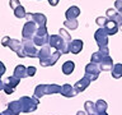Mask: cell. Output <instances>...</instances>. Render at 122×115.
I'll return each mask as SVG.
<instances>
[{"instance_id": "obj_1", "label": "cell", "mask_w": 122, "mask_h": 115, "mask_svg": "<svg viewBox=\"0 0 122 115\" xmlns=\"http://www.w3.org/2000/svg\"><path fill=\"white\" fill-rule=\"evenodd\" d=\"M55 93H61V86L55 83L51 84H38L34 88V97L41 98L46 95H55Z\"/></svg>"}, {"instance_id": "obj_2", "label": "cell", "mask_w": 122, "mask_h": 115, "mask_svg": "<svg viewBox=\"0 0 122 115\" xmlns=\"http://www.w3.org/2000/svg\"><path fill=\"white\" fill-rule=\"evenodd\" d=\"M1 45L4 47H9L10 50H13V51L18 55V58H25L22 41L15 40V38H10L9 36H5V37L1 38Z\"/></svg>"}, {"instance_id": "obj_3", "label": "cell", "mask_w": 122, "mask_h": 115, "mask_svg": "<svg viewBox=\"0 0 122 115\" xmlns=\"http://www.w3.org/2000/svg\"><path fill=\"white\" fill-rule=\"evenodd\" d=\"M48 45L51 46L52 49L60 51L61 54H69V42L65 41L60 34H51L50 36V41H48Z\"/></svg>"}, {"instance_id": "obj_4", "label": "cell", "mask_w": 122, "mask_h": 115, "mask_svg": "<svg viewBox=\"0 0 122 115\" xmlns=\"http://www.w3.org/2000/svg\"><path fill=\"white\" fill-rule=\"evenodd\" d=\"M19 102L22 105V113H33L37 110L38 105H40V98L37 97H29V96H22L19 98Z\"/></svg>"}, {"instance_id": "obj_5", "label": "cell", "mask_w": 122, "mask_h": 115, "mask_svg": "<svg viewBox=\"0 0 122 115\" xmlns=\"http://www.w3.org/2000/svg\"><path fill=\"white\" fill-rule=\"evenodd\" d=\"M37 29H38V26L33 21H27L25 24L23 26V29H22L23 40H33V37L36 36Z\"/></svg>"}, {"instance_id": "obj_6", "label": "cell", "mask_w": 122, "mask_h": 115, "mask_svg": "<svg viewBox=\"0 0 122 115\" xmlns=\"http://www.w3.org/2000/svg\"><path fill=\"white\" fill-rule=\"evenodd\" d=\"M22 45L25 58H38V50L36 49L33 40H22Z\"/></svg>"}, {"instance_id": "obj_7", "label": "cell", "mask_w": 122, "mask_h": 115, "mask_svg": "<svg viewBox=\"0 0 122 115\" xmlns=\"http://www.w3.org/2000/svg\"><path fill=\"white\" fill-rule=\"evenodd\" d=\"M94 40L97 42L99 49H103V47H107V46H108V34H107V32L104 31V28H98L95 31Z\"/></svg>"}, {"instance_id": "obj_8", "label": "cell", "mask_w": 122, "mask_h": 115, "mask_svg": "<svg viewBox=\"0 0 122 115\" xmlns=\"http://www.w3.org/2000/svg\"><path fill=\"white\" fill-rule=\"evenodd\" d=\"M27 21H33L38 27H45L47 23V18L42 13H27L25 15Z\"/></svg>"}, {"instance_id": "obj_9", "label": "cell", "mask_w": 122, "mask_h": 115, "mask_svg": "<svg viewBox=\"0 0 122 115\" xmlns=\"http://www.w3.org/2000/svg\"><path fill=\"white\" fill-rule=\"evenodd\" d=\"M99 72H101V69H99L98 64L89 63V64L85 67V75L92 80V82H93V80H95V79H98Z\"/></svg>"}, {"instance_id": "obj_10", "label": "cell", "mask_w": 122, "mask_h": 115, "mask_svg": "<svg viewBox=\"0 0 122 115\" xmlns=\"http://www.w3.org/2000/svg\"><path fill=\"white\" fill-rule=\"evenodd\" d=\"M92 83V80L88 78L86 75H84L81 79H79L78 82H76L74 84V88H75V91L78 92V93H80V92H83V91H85L88 87H89V84Z\"/></svg>"}, {"instance_id": "obj_11", "label": "cell", "mask_w": 122, "mask_h": 115, "mask_svg": "<svg viewBox=\"0 0 122 115\" xmlns=\"http://www.w3.org/2000/svg\"><path fill=\"white\" fill-rule=\"evenodd\" d=\"M61 55H62V54H61L60 51L55 50V51H53V54L48 58V59L41 60V61H40V64L42 65V67H52V65H55V64H56V61L60 59V56H61Z\"/></svg>"}, {"instance_id": "obj_12", "label": "cell", "mask_w": 122, "mask_h": 115, "mask_svg": "<svg viewBox=\"0 0 122 115\" xmlns=\"http://www.w3.org/2000/svg\"><path fill=\"white\" fill-rule=\"evenodd\" d=\"M106 14H107V18H108L109 21L116 22L118 26H122V15L118 13L116 9H113V8H109V9H107Z\"/></svg>"}, {"instance_id": "obj_13", "label": "cell", "mask_w": 122, "mask_h": 115, "mask_svg": "<svg viewBox=\"0 0 122 115\" xmlns=\"http://www.w3.org/2000/svg\"><path fill=\"white\" fill-rule=\"evenodd\" d=\"M83 46H84V42L81 40H72L69 42V51L76 55L83 50Z\"/></svg>"}, {"instance_id": "obj_14", "label": "cell", "mask_w": 122, "mask_h": 115, "mask_svg": "<svg viewBox=\"0 0 122 115\" xmlns=\"http://www.w3.org/2000/svg\"><path fill=\"white\" fill-rule=\"evenodd\" d=\"M61 95L65 96V97H75L78 95V92L75 91V88L69 83H65L61 86Z\"/></svg>"}, {"instance_id": "obj_15", "label": "cell", "mask_w": 122, "mask_h": 115, "mask_svg": "<svg viewBox=\"0 0 122 115\" xmlns=\"http://www.w3.org/2000/svg\"><path fill=\"white\" fill-rule=\"evenodd\" d=\"M113 60H112V58H111L109 55H107L103 58V60L99 63V69H101L102 72H106V70H112V68H113Z\"/></svg>"}, {"instance_id": "obj_16", "label": "cell", "mask_w": 122, "mask_h": 115, "mask_svg": "<svg viewBox=\"0 0 122 115\" xmlns=\"http://www.w3.org/2000/svg\"><path fill=\"white\" fill-rule=\"evenodd\" d=\"M52 54H53V51H51V46L46 45V46H43V47H41L38 50V59H40V61L46 60V59H48Z\"/></svg>"}, {"instance_id": "obj_17", "label": "cell", "mask_w": 122, "mask_h": 115, "mask_svg": "<svg viewBox=\"0 0 122 115\" xmlns=\"http://www.w3.org/2000/svg\"><path fill=\"white\" fill-rule=\"evenodd\" d=\"M104 31L107 32L108 36H113V34H116L118 32V24L113 21H108L107 24L104 26Z\"/></svg>"}, {"instance_id": "obj_18", "label": "cell", "mask_w": 122, "mask_h": 115, "mask_svg": "<svg viewBox=\"0 0 122 115\" xmlns=\"http://www.w3.org/2000/svg\"><path fill=\"white\" fill-rule=\"evenodd\" d=\"M80 15V9L78 6L72 5L70 6L69 9L66 10V13H65V17H66V19H76Z\"/></svg>"}, {"instance_id": "obj_19", "label": "cell", "mask_w": 122, "mask_h": 115, "mask_svg": "<svg viewBox=\"0 0 122 115\" xmlns=\"http://www.w3.org/2000/svg\"><path fill=\"white\" fill-rule=\"evenodd\" d=\"M50 41V34H46V36H34L33 37V42L36 46H40V47H43V46L48 45Z\"/></svg>"}, {"instance_id": "obj_20", "label": "cell", "mask_w": 122, "mask_h": 115, "mask_svg": "<svg viewBox=\"0 0 122 115\" xmlns=\"http://www.w3.org/2000/svg\"><path fill=\"white\" fill-rule=\"evenodd\" d=\"M8 110H10L14 115L20 114L22 113V105H20V102H19V100L18 101H11V102L8 104Z\"/></svg>"}, {"instance_id": "obj_21", "label": "cell", "mask_w": 122, "mask_h": 115, "mask_svg": "<svg viewBox=\"0 0 122 115\" xmlns=\"http://www.w3.org/2000/svg\"><path fill=\"white\" fill-rule=\"evenodd\" d=\"M14 77H17L18 79H23V78H25L27 77V68L24 67V65H17L14 69Z\"/></svg>"}, {"instance_id": "obj_22", "label": "cell", "mask_w": 122, "mask_h": 115, "mask_svg": "<svg viewBox=\"0 0 122 115\" xmlns=\"http://www.w3.org/2000/svg\"><path fill=\"white\" fill-rule=\"evenodd\" d=\"M62 73L64 74H66V75H70L72 72H74V69H75V63L74 61H71V60H67V61H65V63L62 64Z\"/></svg>"}, {"instance_id": "obj_23", "label": "cell", "mask_w": 122, "mask_h": 115, "mask_svg": "<svg viewBox=\"0 0 122 115\" xmlns=\"http://www.w3.org/2000/svg\"><path fill=\"white\" fill-rule=\"evenodd\" d=\"M84 109L88 115H95L97 114V109H95V104L92 101H85L84 104Z\"/></svg>"}, {"instance_id": "obj_24", "label": "cell", "mask_w": 122, "mask_h": 115, "mask_svg": "<svg viewBox=\"0 0 122 115\" xmlns=\"http://www.w3.org/2000/svg\"><path fill=\"white\" fill-rule=\"evenodd\" d=\"M112 77L113 78H121L122 77V64L118 63V64H114L113 68H112Z\"/></svg>"}, {"instance_id": "obj_25", "label": "cell", "mask_w": 122, "mask_h": 115, "mask_svg": "<svg viewBox=\"0 0 122 115\" xmlns=\"http://www.w3.org/2000/svg\"><path fill=\"white\" fill-rule=\"evenodd\" d=\"M107 107H108V105H107V102L104 100H98V101L95 102V109H97V113H99V114L106 113Z\"/></svg>"}, {"instance_id": "obj_26", "label": "cell", "mask_w": 122, "mask_h": 115, "mask_svg": "<svg viewBox=\"0 0 122 115\" xmlns=\"http://www.w3.org/2000/svg\"><path fill=\"white\" fill-rule=\"evenodd\" d=\"M103 58H104V55L102 54V51H95L92 54V58H90V63H94V64H99L101 61L103 60Z\"/></svg>"}, {"instance_id": "obj_27", "label": "cell", "mask_w": 122, "mask_h": 115, "mask_svg": "<svg viewBox=\"0 0 122 115\" xmlns=\"http://www.w3.org/2000/svg\"><path fill=\"white\" fill-rule=\"evenodd\" d=\"M64 24H65V27H66V28L74 31V29L78 28L79 23H78V21H76V19H66V21L64 22Z\"/></svg>"}, {"instance_id": "obj_28", "label": "cell", "mask_w": 122, "mask_h": 115, "mask_svg": "<svg viewBox=\"0 0 122 115\" xmlns=\"http://www.w3.org/2000/svg\"><path fill=\"white\" fill-rule=\"evenodd\" d=\"M14 15L17 18H25V15H27V12L24 9V6L23 5H19L17 9H14Z\"/></svg>"}, {"instance_id": "obj_29", "label": "cell", "mask_w": 122, "mask_h": 115, "mask_svg": "<svg viewBox=\"0 0 122 115\" xmlns=\"http://www.w3.org/2000/svg\"><path fill=\"white\" fill-rule=\"evenodd\" d=\"M59 34H60V36L64 38L65 41H67V42L72 41V40H71V36H70V33H69V32H67V31L65 29V28H60V29H59Z\"/></svg>"}, {"instance_id": "obj_30", "label": "cell", "mask_w": 122, "mask_h": 115, "mask_svg": "<svg viewBox=\"0 0 122 115\" xmlns=\"http://www.w3.org/2000/svg\"><path fill=\"white\" fill-rule=\"evenodd\" d=\"M109 19L107 17H98L97 19H95V23L99 26V28H104V26L107 24V22H108Z\"/></svg>"}, {"instance_id": "obj_31", "label": "cell", "mask_w": 122, "mask_h": 115, "mask_svg": "<svg viewBox=\"0 0 122 115\" xmlns=\"http://www.w3.org/2000/svg\"><path fill=\"white\" fill-rule=\"evenodd\" d=\"M19 82H20V79H18L17 77H14V75H10L9 78H8V83H9L13 88L17 87L18 84H19Z\"/></svg>"}, {"instance_id": "obj_32", "label": "cell", "mask_w": 122, "mask_h": 115, "mask_svg": "<svg viewBox=\"0 0 122 115\" xmlns=\"http://www.w3.org/2000/svg\"><path fill=\"white\" fill-rule=\"evenodd\" d=\"M46 34H48L47 32V27H38L37 32H36V36H46Z\"/></svg>"}, {"instance_id": "obj_33", "label": "cell", "mask_w": 122, "mask_h": 115, "mask_svg": "<svg viewBox=\"0 0 122 115\" xmlns=\"http://www.w3.org/2000/svg\"><path fill=\"white\" fill-rule=\"evenodd\" d=\"M3 91L5 92L6 95H11V93L14 92V88L11 87V86H10V84L8 83V82H6V83H5V86H4V90H3Z\"/></svg>"}, {"instance_id": "obj_34", "label": "cell", "mask_w": 122, "mask_h": 115, "mask_svg": "<svg viewBox=\"0 0 122 115\" xmlns=\"http://www.w3.org/2000/svg\"><path fill=\"white\" fill-rule=\"evenodd\" d=\"M114 9L122 15V0H116V3H114Z\"/></svg>"}, {"instance_id": "obj_35", "label": "cell", "mask_w": 122, "mask_h": 115, "mask_svg": "<svg viewBox=\"0 0 122 115\" xmlns=\"http://www.w3.org/2000/svg\"><path fill=\"white\" fill-rule=\"evenodd\" d=\"M36 72H37L36 67H28L27 68V77H33L36 74Z\"/></svg>"}, {"instance_id": "obj_36", "label": "cell", "mask_w": 122, "mask_h": 115, "mask_svg": "<svg viewBox=\"0 0 122 115\" xmlns=\"http://www.w3.org/2000/svg\"><path fill=\"white\" fill-rule=\"evenodd\" d=\"M20 5V1H19V0H10L9 1V6L11 8V9H17V8Z\"/></svg>"}, {"instance_id": "obj_37", "label": "cell", "mask_w": 122, "mask_h": 115, "mask_svg": "<svg viewBox=\"0 0 122 115\" xmlns=\"http://www.w3.org/2000/svg\"><path fill=\"white\" fill-rule=\"evenodd\" d=\"M5 70H6L5 65H4L3 61H0V78H1V75L4 74V73H5Z\"/></svg>"}, {"instance_id": "obj_38", "label": "cell", "mask_w": 122, "mask_h": 115, "mask_svg": "<svg viewBox=\"0 0 122 115\" xmlns=\"http://www.w3.org/2000/svg\"><path fill=\"white\" fill-rule=\"evenodd\" d=\"M47 1H48V4H50L51 6H56L57 4H59L60 0H47Z\"/></svg>"}, {"instance_id": "obj_39", "label": "cell", "mask_w": 122, "mask_h": 115, "mask_svg": "<svg viewBox=\"0 0 122 115\" xmlns=\"http://www.w3.org/2000/svg\"><path fill=\"white\" fill-rule=\"evenodd\" d=\"M4 86H5V83H4L3 80L0 79V91H3V90H4Z\"/></svg>"}, {"instance_id": "obj_40", "label": "cell", "mask_w": 122, "mask_h": 115, "mask_svg": "<svg viewBox=\"0 0 122 115\" xmlns=\"http://www.w3.org/2000/svg\"><path fill=\"white\" fill-rule=\"evenodd\" d=\"M76 115H85V113H84V111H81V110H80V111H78V113H76Z\"/></svg>"}, {"instance_id": "obj_41", "label": "cell", "mask_w": 122, "mask_h": 115, "mask_svg": "<svg viewBox=\"0 0 122 115\" xmlns=\"http://www.w3.org/2000/svg\"><path fill=\"white\" fill-rule=\"evenodd\" d=\"M99 114V113H98ZM99 115H108V114H107V113H102V114H99Z\"/></svg>"}, {"instance_id": "obj_42", "label": "cell", "mask_w": 122, "mask_h": 115, "mask_svg": "<svg viewBox=\"0 0 122 115\" xmlns=\"http://www.w3.org/2000/svg\"><path fill=\"white\" fill-rule=\"evenodd\" d=\"M0 115H3V113H0Z\"/></svg>"}, {"instance_id": "obj_43", "label": "cell", "mask_w": 122, "mask_h": 115, "mask_svg": "<svg viewBox=\"0 0 122 115\" xmlns=\"http://www.w3.org/2000/svg\"><path fill=\"white\" fill-rule=\"evenodd\" d=\"M95 115H99V114H98V113H97V114H95Z\"/></svg>"}, {"instance_id": "obj_44", "label": "cell", "mask_w": 122, "mask_h": 115, "mask_svg": "<svg viewBox=\"0 0 122 115\" xmlns=\"http://www.w3.org/2000/svg\"><path fill=\"white\" fill-rule=\"evenodd\" d=\"M38 1H41V0H38Z\"/></svg>"}, {"instance_id": "obj_45", "label": "cell", "mask_w": 122, "mask_h": 115, "mask_svg": "<svg viewBox=\"0 0 122 115\" xmlns=\"http://www.w3.org/2000/svg\"><path fill=\"white\" fill-rule=\"evenodd\" d=\"M121 27H122V26H121Z\"/></svg>"}]
</instances>
